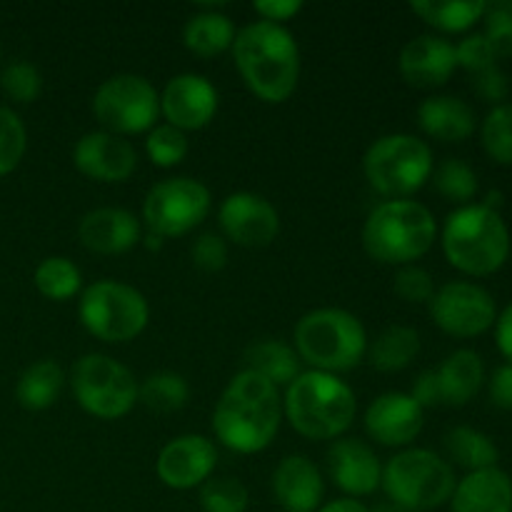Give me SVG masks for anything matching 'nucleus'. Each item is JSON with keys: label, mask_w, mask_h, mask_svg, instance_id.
I'll list each match as a JSON object with an SVG mask.
<instances>
[{"label": "nucleus", "mask_w": 512, "mask_h": 512, "mask_svg": "<svg viewBox=\"0 0 512 512\" xmlns=\"http://www.w3.org/2000/svg\"><path fill=\"white\" fill-rule=\"evenodd\" d=\"M358 398L338 375L303 370L283 395V418L308 440H338L353 425Z\"/></svg>", "instance_id": "3"}, {"label": "nucleus", "mask_w": 512, "mask_h": 512, "mask_svg": "<svg viewBox=\"0 0 512 512\" xmlns=\"http://www.w3.org/2000/svg\"><path fill=\"white\" fill-rule=\"evenodd\" d=\"M233 60L250 93L263 103H285L300 80V48L285 25L255 20L233 40Z\"/></svg>", "instance_id": "2"}, {"label": "nucleus", "mask_w": 512, "mask_h": 512, "mask_svg": "<svg viewBox=\"0 0 512 512\" xmlns=\"http://www.w3.org/2000/svg\"><path fill=\"white\" fill-rule=\"evenodd\" d=\"M188 148V135L168 123L155 125L153 130H148V138H145V153H148L150 163L158 165V168L180 165L188 155Z\"/></svg>", "instance_id": "37"}, {"label": "nucleus", "mask_w": 512, "mask_h": 512, "mask_svg": "<svg viewBox=\"0 0 512 512\" xmlns=\"http://www.w3.org/2000/svg\"><path fill=\"white\" fill-rule=\"evenodd\" d=\"M65 373L55 360L45 358L38 363L28 365L20 373L18 383H15V400L20 408L25 410H48L58 403L60 393H63Z\"/></svg>", "instance_id": "27"}, {"label": "nucleus", "mask_w": 512, "mask_h": 512, "mask_svg": "<svg viewBox=\"0 0 512 512\" xmlns=\"http://www.w3.org/2000/svg\"><path fill=\"white\" fill-rule=\"evenodd\" d=\"M480 143L498 165H512V103H500L480 125Z\"/></svg>", "instance_id": "35"}, {"label": "nucleus", "mask_w": 512, "mask_h": 512, "mask_svg": "<svg viewBox=\"0 0 512 512\" xmlns=\"http://www.w3.org/2000/svg\"><path fill=\"white\" fill-rule=\"evenodd\" d=\"M443 253L448 263L470 278L493 275L508 263L512 238L503 213L483 203L460 205L445 218Z\"/></svg>", "instance_id": "4"}, {"label": "nucleus", "mask_w": 512, "mask_h": 512, "mask_svg": "<svg viewBox=\"0 0 512 512\" xmlns=\"http://www.w3.org/2000/svg\"><path fill=\"white\" fill-rule=\"evenodd\" d=\"M455 485V468L443 455L428 448H405L383 465L380 488L398 508L430 512L450 503Z\"/></svg>", "instance_id": "7"}, {"label": "nucleus", "mask_w": 512, "mask_h": 512, "mask_svg": "<svg viewBox=\"0 0 512 512\" xmlns=\"http://www.w3.org/2000/svg\"><path fill=\"white\" fill-rule=\"evenodd\" d=\"M330 480L345 498H368L383 483V465L378 453L365 440L338 438L328 450Z\"/></svg>", "instance_id": "19"}, {"label": "nucleus", "mask_w": 512, "mask_h": 512, "mask_svg": "<svg viewBox=\"0 0 512 512\" xmlns=\"http://www.w3.org/2000/svg\"><path fill=\"white\" fill-rule=\"evenodd\" d=\"M283 423V395L253 370H240L213 410V433L240 455L263 453Z\"/></svg>", "instance_id": "1"}, {"label": "nucleus", "mask_w": 512, "mask_h": 512, "mask_svg": "<svg viewBox=\"0 0 512 512\" xmlns=\"http://www.w3.org/2000/svg\"><path fill=\"white\" fill-rule=\"evenodd\" d=\"M218 103V90L205 75L180 73L173 75L160 93V115L168 125L188 133L213 123Z\"/></svg>", "instance_id": "16"}, {"label": "nucleus", "mask_w": 512, "mask_h": 512, "mask_svg": "<svg viewBox=\"0 0 512 512\" xmlns=\"http://www.w3.org/2000/svg\"><path fill=\"white\" fill-rule=\"evenodd\" d=\"M495 343H498L500 355L512 365V300L505 305L503 313H498L495 320Z\"/></svg>", "instance_id": "48"}, {"label": "nucleus", "mask_w": 512, "mask_h": 512, "mask_svg": "<svg viewBox=\"0 0 512 512\" xmlns=\"http://www.w3.org/2000/svg\"><path fill=\"white\" fill-rule=\"evenodd\" d=\"M438 238V223L428 205L418 200H383L363 225V248L383 265H413L430 253Z\"/></svg>", "instance_id": "5"}, {"label": "nucleus", "mask_w": 512, "mask_h": 512, "mask_svg": "<svg viewBox=\"0 0 512 512\" xmlns=\"http://www.w3.org/2000/svg\"><path fill=\"white\" fill-rule=\"evenodd\" d=\"M398 68L405 83L413 88H440L458 70L455 45L443 35H418L403 45Z\"/></svg>", "instance_id": "20"}, {"label": "nucleus", "mask_w": 512, "mask_h": 512, "mask_svg": "<svg viewBox=\"0 0 512 512\" xmlns=\"http://www.w3.org/2000/svg\"><path fill=\"white\" fill-rule=\"evenodd\" d=\"M295 353L323 373H348L368 355V333L358 315L343 308H315L295 323Z\"/></svg>", "instance_id": "6"}, {"label": "nucleus", "mask_w": 512, "mask_h": 512, "mask_svg": "<svg viewBox=\"0 0 512 512\" xmlns=\"http://www.w3.org/2000/svg\"><path fill=\"white\" fill-rule=\"evenodd\" d=\"M200 508L203 512H248L250 493L238 478H210L200 485Z\"/></svg>", "instance_id": "36"}, {"label": "nucleus", "mask_w": 512, "mask_h": 512, "mask_svg": "<svg viewBox=\"0 0 512 512\" xmlns=\"http://www.w3.org/2000/svg\"><path fill=\"white\" fill-rule=\"evenodd\" d=\"M370 512H410V510L398 508V505H393V503H388V500H385V503H378Z\"/></svg>", "instance_id": "52"}, {"label": "nucleus", "mask_w": 512, "mask_h": 512, "mask_svg": "<svg viewBox=\"0 0 512 512\" xmlns=\"http://www.w3.org/2000/svg\"><path fill=\"white\" fill-rule=\"evenodd\" d=\"M410 398H413L423 410L435 408V405H443V398H440L438 373H435V370H423V373L415 378L413 390H410Z\"/></svg>", "instance_id": "46"}, {"label": "nucleus", "mask_w": 512, "mask_h": 512, "mask_svg": "<svg viewBox=\"0 0 512 512\" xmlns=\"http://www.w3.org/2000/svg\"><path fill=\"white\" fill-rule=\"evenodd\" d=\"M418 125L443 143H463L478 128L475 110L458 95H430L418 105Z\"/></svg>", "instance_id": "24"}, {"label": "nucleus", "mask_w": 512, "mask_h": 512, "mask_svg": "<svg viewBox=\"0 0 512 512\" xmlns=\"http://www.w3.org/2000/svg\"><path fill=\"white\" fill-rule=\"evenodd\" d=\"M73 165L98 183H125L138 168V150L123 135L90 130L75 143Z\"/></svg>", "instance_id": "17"}, {"label": "nucleus", "mask_w": 512, "mask_h": 512, "mask_svg": "<svg viewBox=\"0 0 512 512\" xmlns=\"http://www.w3.org/2000/svg\"><path fill=\"white\" fill-rule=\"evenodd\" d=\"M428 310L443 333L463 340L488 333L498 320V305L490 290L470 280H453L435 288Z\"/></svg>", "instance_id": "13"}, {"label": "nucleus", "mask_w": 512, "mask_h": 512, "mask_svg": "<svg viewBox=\"0 0 512 512\" xmlns=\"http://www.w3.org/2000/svg\"><path fill=\"white\" fill-rule=\"evenodd\" d=\"M445 453H448V463L465 468L468 473L475 470L498 468L500 450L493 443V438L480 430L470 428V425H458V428L448 430L445 435Z\"/></svg>", "instance_id": "30"}, {"label": "nucleus", "mask_w": 512, "mask_h": 512, "mask_svg": "<svg viewBox=\"0 0 512 512\" xmlns=\"http://www.w3.org/2000/svg\"><path fill=\"white\" fill-rule=\"evenodd\" d=\"M485 38L495 48L498 58L512 60V0L485 3Z\"/></svg>", "instance_id": "40"}, {"label": "nucleus", "mask_w": 512, "mask_h": 512, "mask_svg": "<svg viewBox=\"0 0 512 512\" xmlns=\"http://www.w3.org/2000/svg\"><path fill=\"white\" fill-rule=\"evenodd\" d=\"M0 60H3V50H0Z\"/></svg>", "instance_id": "53"}, {"label": "nucleus", "mask_w": 512, "mask_h": 512, "mask_svg": "<svg viewBox=\"0 0 512 512\" xmlns=\"http://www.w3.org/2000/svg\"><path fill=\"white\" fill-rule=\"evenodd\" d=\"M78 315L93 338L115 345L135 340L148 328L150 305L133 285L103 278L83 290Z\"/></svg>", "instance_id": "9"}, {"label": "nucleus", "mask_w": 512, "mask_h": 512, "mask_svg": "<svg viewBox=\"0 0 512 512\" xmlns=\"http://www.w3.org/2000/svg\"><path fill=\"white\" fill-rule=\"evenodd\" d=\"M410 10L420 20L443 33H465L473 28L485 15V0H450V3H438V0H413Z\"/></svg>", "instance_id": "31"}, {"label": "nucleus", "mask_w": 512, "mask_h": 512, "mask_svg": "<svg viewBox=\"0 0 512 512\" xmlns=\"http://www.w3.org/2000/svg\"><path fill=\"white\" fill-rule=\"evenodd\" d=\"M315 512H370L368 505H363L355 498H335L330 503H323Z\"/></svg>", "instance_id": "49"}, {"label": "nucleus", "mask_w": 512, "mask_h": 512, "mask_svg": "<svg viewBox=\"0 0 512 512\" xmlns=\"http://www.w3.org/2000/svg\"><path fill=\"white\" fill-rule=\"evenodd\" d=\"M93 115L103 130L123 138L148 133L158 125L160 93L143 75L118 73L95 90Z\"/></svg>", "instance_id": "11"}, {"label": "nucleus", "mask_w": 512, "mask_h": 512, "mask_svg": "<svg viewBox=\"0 0 512 512\" xmlns=\"http://www.w3.org/2000/svg\"><path fill=\"white\" fill-rule=\"evenodd\" d=\"M188 398V380L178 373H170V370H160V373L148 375L143 383H138V403L145 405L150 413H178L188 405Z\"/></svg>", "instance_id": "32"}, {"label": "nucleus", "mask_w": 512, "mask_h": 512, "mask_svg": "<svg viewBox=\"0 0 512 512\" xmlns=\"http://www.w3.org/2000/svg\"><path fill=\"white\" fill-rule=\"evenodd\" d=\"M70 388L80 408L98 420L125 418L138 403V383L133 373L103 353H88L75 360Z\"/></svg>", "instance_id": "10"}, {"label": "nucleus", "mask_w": 512, "mask_h": 512, "mask_svg": "<svg viewBox=\"0 0 512 512\" xmlns=\"http://www.w3.org/2000/svg\"><path fill=\"white\" fill-rule=\"evenodd\" d=\"M503 200H505V195L500 193V190H490V193L485 195L483 205H485V208H490V210H498V213H500V208H503Z\"/></svg>", "instance_id": "50"}, {"label": "nucleus", "mask_w": 512, "mask_h": 512, "mask_svg": "<svg viewBox=\"0 0 512 512\" xmlns=\"http://www.w3.org/2000/svg\"><path fill=\"white\" fill-rule=\"evenodd\" d=\"M425 410L410 398V393L378 395L365 410V430L370 438L385 448H410L415 438L423 433Z\"/></svg>", "instance_id": "18"}, {"label": "nucleus", "mask_w": 512, "mask_h": 512, "mask_svg": "<svg viewBox=\"0 0 512 512\" xmlns=\"http://www.w3.org/2000/svg\"><path fill=\"white\" fill-rule=\"evenodd\" d=\"M420 355V333L410 325H388L373 343H368V355L375 370L380 373H398L405 370Z\"/></svg>", "instance_id": "29"}, {"label": "nucleus", "mask_w": 512, "mask_h": 512, "mask_svg": "<svg viewBox=\"0 0 512 512\" xmlns=\"http://www.w3.org/2000/svg\"><path fill=\"white\" fill-rule=\"evenodd\" d=\"M435 373H438L440 398H443L445 405H453V408L468 405L485 383L483 358L470 348H460L450 353Z\"/></svg>", "instance_id": "25"}, {"label": "nucleus", "mask_w": 512, "mask_h": 512, "mask_svg": "<svg viewBox=\"0 0 512 512\" xmlns=\"http://www.w3.org/2000/svg\"><path fill=\"white\" fill-rule=\"evenodd\" d=\"M78 238L90 253L120 255L143 240V223L125 208H95L80 218Z\"/></svg>", "instance_id": "21"}, {"label": "nucleus", "mask_w": 512, "mask_h": 512, "mask_svg": "<svg viewBox=\"0 0 512 512\" xmlns=\"http://www.w3.org/2000/svg\"><path fill=\"white\" fill-rule=\"evenodd\" d=\"M215 465H218V448L213 440L188 433L163 445L155 460V473L170 490H193L213 478Z\"/></svg>", "instance_id": "15"}, {"label": "nucleus", "mask_w": 512, "mask_h": 512, "mask_svg": "<svg viewBox=\"0 0 512 512\" xmlns=\"http://www.w3.org/2000/svg\"><path fill=\"white\" fill-rule=\"evenodd\" d=\"M253 10L265 23L283 25L285 20L295 18L303 10V3L300 0H258V3H253Z\"/></svg>", "instance_id": "45"}, {"label": "nucleus", "mask_w": 512, "mask_h": 512, "mask_svg": "<svg viewBox=\"0 0 512 512\" xmlns=\"http://www.w3.org/2000/svg\"><path fill=\"white\" fill-rule=\"evenodd\" d=\"M473 90L478 93V98H483L485 103H493L495 108V105L505 103V98H508L510 80L508 75L500 70V65H495V68H488L483 70V73L473 75Z\"/></svg>", "instance_id": "44"}, {"label": "nucleus", "mask_w": 512, "mask_h": 512, "mask_svg": "<svg viewBox=\"0 0 512 512\" xmlns=\"http://www.w3.org/2000/svg\"><path fill=\"white\" fill-rule=\"evenodd\" d=\"M28 148V130L15 110L0 105V178L13 173Z\"/></svg>", "instance_id": "38"}, {"label": "nucleus", "mask_w": 512, "mask_h": 512, "mask_svg": "<svg viewBox=\"0 0 512 512\" xmlns=\"http://www.w3.org/2000/svg\"><path fill=\"white\" fill-rule=\"evenodd\" d=\"M190 258H193L195 268L205 270V273H218L228 265V243L223 235L203 233L190 245Z\"/></svg>", "instance_id": "43"}, {"label": "nucleus", "mask_w": 512, "mask_h": 512, "mask_svg": "<svg viewBox=\"0 0 512 512\" xmlns=\"http://www.w3.org/2000/svg\"><path fill=\"white\" fill-rule=\"evenodd\" d=\"M455 58H458V68H465L468 73H483V70L495 68L498 65V53L485 38V33H470L455 45Z\"/></svg>", "instance_id": "42"}, {"label": "nucleus", "mask_w": 512, "mask_h": 512, "mask_svg": "<svg viewBox=\"0 0 512 512\" xmlns=\"http://www.w3.org/2000/svg\"><path fill=\"white\" fill-rule=\"evenodd\" d=\"M0 88L15 103H33L43 93V75L28 60H13L0 73Z\"/></svg>", "instance_id": "39"}, {"label": "nucleus", "mask_w": 512, "mask_h": 512, "mask_svg": "<svg viewBox=\"0 0 512 512\" xmlns=\"http://www.w3.org/2000/svg\"><path fill=\"white\" fill-rule=\"evenodd\" d=\"M488 393L495 408L512 410V365L510 363L500 365V368L493 370L488 383Z\"/></svg>", "instance_id": "47"}, {"label": "nucleus", "mask_w": 512, "mask_h": 512, "mask_svg": "<svg viewBox=\"0 0 512 512\" xmlns=\"http://www.w3.org/2000/svg\"><path fill=\"white\" fill-rule=\"evenodd\" d=\"M433 150L410 133H388L363 155V173L370 188L388 200H408L433 178Z\"/></svg>", "instance_id": "8"}, {"label": "nucleus", "mask_w": 512, "mask_h": 512, "mask_svg": "<svg viewBox=\"0 0 512 512\" xmlns=\"http://www.w3.org/2000/svg\"><path fill=\"white\" fill-rule=\"evenodd\" d=\"M220 230L243 248H265L280 233V215L268 198L250 190L230 193L218 208Z\"/></svg>", "instance_id": "14"}, {"label": "nucleus", "mask_w": 512, "mask_h": 512, "mask_svg": "<svg viewBox=\"0 0 512 512\" xmlns=\"http://www.w3.org/2000/svg\"><path fill=\"white\" fill-rule=\"evenodd\" d=\"M233 20L218 8H203L195 15H190L183 28V43L198 58H215L233 48L235 40Z\"/></svg>", "instance_id": "26"}, {"label": "nucleus", "mask_w": 512, "mask_h": 512, "mask_svg": "<svg viewBox=\"0 0 512 512\" xmlns=\"http://www.w3.org/2000/svg\"><path fill=\"white\" fill-rule=\"evenodd\" d=\"M393 290L405 303H430V298L435 295V280L423 265H400L395 270Z\"/></svg>", "instance_id": "41"}, {"label": "nucleus", "mask_w": 512, "mask_h": 512, "mask_svg": "<svg viewBox=\"0 0 512 512\" xmlns=\"http://www.w3.org/2000/svg\"><path fill=\"white\" fill-rule=\"evenodd\" d=\"M433 183L435 190H438L443 198H448L450 203L458 205H470V200H473L480 190L478 173L460 158L443 160V163L433 170Z\"/></svg>", "instance_id": "34"}, {"label": "nucleus", "mask_w": 512, "mask_h": 512, "mask_svg": "<svg viewBox=\"0 0 512 512\" xmlns=\"http://www.w3.org/2000/svg\"><path fill=\"white\" fill-rule=\"evenodd\" d=\"M450 512H512V480L505 470L488 468L458 480Z\"/></svg>", "instance_id": "23"}, {"label": "nucleus", "mask_w": 512, "mask_h": 512, "mask_svg": "<svg viewBox=\"0 0 512 512\" xmlns=\"http://www.w3.org/2000/svg\"><path fill=\"white\" fill-rule=\"evenodd\" d=\"M145 245H148V248L150 250H160V248H163V238H160V235H155V233H150V230H148V233H145Z\"/></svg>", "instance_id": "51"}, {"label": "nucleus", "mask_w": 512, "mask_h": 512, "mask_svg": "<svg viewBox=\"0 0 512 512\" xmlns=\"http://www.w3.org/2000/svg\"><path fill=\"white\" fill-rule=\"evenodd\" d=\"M245 370H253V373L263 375L275 388H280V385L288 388L303 373L300 370V358L293 345L273 338L260 340V343H253L245 350Z\"/></svg>", "instance_id": "28"}, {"label": "nucleus", "mask_w": 512, "mask_h": 512, "mask_svg": "<svg viewBox=\"0 0 512 512\" xmlns=\"http://www.w3.org/2000/svg\"><path fill=\"white\" fill-rule=\"evenodd\" d=\"M213 208L208 185L188 175L155 183L143 200V223L160 238H180L198 228Z\"/></svg>", "instance_id": "12"}, {"label": "nucleus", "mask_w": 512, "mask_h": 512, "mask_svg": "<svg viewBox=\"0 0 512 512\" xmlns=\"http://www.w3.org/2000/svg\"><path fill=\"white\" fill-rule=\"evenodd\" d=\"M270 485L283 512H315L323 505V473L308 455H285L273 470Z\"/></svg>", "instance_id": "22"}, {"label": "nucleus", "mask_w": 512, "mask_h": 512, "mask_svg": "<svg viewBox=\"0 0 512 512\" xmlns=\"http://www.w3.org/2000/svg\"><path fill=\"white\" fill-rule=\"evenodd\" d=\"M33 283L43 298L55 300V303H65V300L75 298L83 285V275L80 268L65 255H50V258L40 260L38 268L33 273Z\"/></svg>", "instance_id": "33"}]
</instances>
